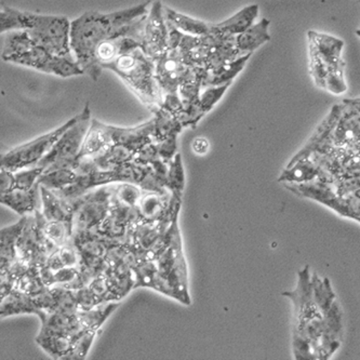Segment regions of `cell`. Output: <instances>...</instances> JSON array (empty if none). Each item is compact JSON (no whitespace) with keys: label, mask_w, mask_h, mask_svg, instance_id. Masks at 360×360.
Masks as SVG:
<instances>
[{"label":"cell","mask_w":360,"mask_h":360,"mask_svg":"<svg viewBox=\"0 0 360 360\" xmlns=\"http://www.w3.org/2000/svg\"><path fill=\"white\" fill-rule=\"evenodd\" d=\"M295 305L293 354L297 359H329L342 339V313L327 278L299 271L297 289L283 293Z\"/></svg>","instance_id":"6da1fadb"},{"label":"cell","mask_w":360,"mask_h":360,"mask_svg":"<svg viewBox=\"0 0 360 360\" xmlns=\"http://www.w3.org/2000/svg\"><path fill=\"white\" fill-rule=\"evenodd\" d=\"M150 4L148 0L112 13H102L94 10L84 12L77 19L70 21V52L84 74L94 82L100 78V74L94 68V52L106 40L117 36H129L142 42Z\"/></svg>","instance_id":"7a4b0ae2"},{"label":"cell","mask_w":360,"mask_h":360,"mask_svg":"<svg viewBox=\"0 0 360 360\" xmlns=\"http://www.w3.org/2000/svg\"><path fill=\"white\" fill-rule=\"evenodd\" d=\"M68 18L22 11L3 6L0 8V35L24 32L28 37L52 53L70 56Z\"/></svg>","instance_id":"3957f363"},{"label":"cell","mask_w":360,"mask_h":360,"mask_svg":"<svg viewBox=\"0 0 360 360\" xmlns=\"http://www.w3.org/2000/svg\"><path fill=\"white\" fill-rule=\"evenodd\" d=\"M1 60L8 63L25 66L41 73L70 78L84 75L73 56H62L32 40L24 32H13L6 38Z\"/></svg>","instance_id":"277c9868"},{"label":"cell","mask_w":360,"mask_h":360,"mask_svg":"<svg viewBox=\"0 0 360 360\" xmlns=\"http://www.w3.org/2000/svg\"><path fill=\"white\" fill-rule=\"evenodd\" d=\"M104 70L116 74L148 108L162 106V94L155 77V63L141 47L122 52Z\"/></svg>","instance_id":"5b68a950"},{"label":"cell","mask_w":360,"mask_h":360,"mask_svg":"<svg viewBox=\"0 0 360 360\" xmlns=\"http://www.w3.org/2000/svg\"><path fill=\"white\" fill-rule=\"evenodd\" d=\"M90 122L91 112L89 104L87 103L82 112L76 115L73 124L66 129L63 134L54 143L51 150L38 162L37 166L44 169L42 174L56 169L73 166L77 160Z\"/></svg>","instance_id":"8992f818"},{"label":"cell","mask_w":360,"mask_h":360,"mask_svg":"<svg viewBox=\"0 0 360 360\" xmlns=\"http://www.w3.org/2000/svg\"><path fill=\"white\" fill-rule=\"evenodd\" d=\"M112 184L102 185L74 199L72 236L94 231L110 211Z\"/></svg>","instance_id":"52a82bcc"},{"label":"cell","mask_w":360,"mask_h":360,"mask_svg":"<svg viewBox=\"0 0 360 360\" xmlns=\"http://www.w3.org/2000/svg\"><path fill=\"white\" fill-rule=\"evenodd\" d=\"M75 117L66 122L53 131L38 136L30 142L6 150L1 156V168L15 172L24 168L36 166L46 154L51 150L54 143L63 134L66 129L73 124Z\"/></svg>","instance_id":"ba28073f"},{"label":"cell","mask_w":360,"mask_h":360,"mask_svg":"<svg viewBox=\"0 0 360 360\" xmlns=\"http://www.w3.org/2000/svg\"><path fill=\"white\" fill-rule=\"evenodd\" d=\"M56 249V247L42 233L35 213L28 214L25 225L15 243V260L26 266L41 267L45 264L48 255Z\"/></svg>","instance_id":"9c48e42d"},{"label":"cell","mask_w":360,"mask_h":360,"mask_svg":"<svg viewBox=\"0 0 360 360\" xmlns=\"http://www.w3.org/2000/svg\"><path fill=\"white\" fill-rule=\"evenodd\" d=\"M323 146L359 150V98L343 101L339 120Z\"/></svg>","instance_id":"30bf717a"},{"label":"cell","mask_w":360,"mask_h":360,"mask_svg":"<svg viewBox=\"0 0 360 360\" xmlns=\"http://www.w3.org/2000/svg\"><path fill=\"white\" fill-rule=\"evenodd\" d=\"M168 48V28L165 19L164 6L158 0L152 4L146 15L141 49L155 62L166 53Z\"/></svg>","instance_id":"8fae6325"},{"label":"cell","mask_w":360,"mask_h":360,"mask_svg":"<svg viewBox=\"0 0 360 360\" xmlns=\"http://www.w3.org/2000/svg\"><path fill=\"white\" fill-rule=\"evenodd\" d=\"M154 63L155 77L162 90V96L178 94L179 84L186 68L183 63L178 48L167 50L166 53Z\"/></svg>","instance_id":"7c38bea8"},{"label":"cell","mask_w":360,"mask_h":360,"mask_svg":"<svg viewBox=\"0 0 360 360\" xmlns=\"http://www.w3.org/2000/svg\"><path fill=\"white\" fill-rule=\"evenodd\" d=\"M307 38H309V48L314 50L323 60V63L327 65L328 72L345 68V63L342 59L343 40L314 31H309L307 33Z\"/></svg>","instance_id":"4fadbf2b"},{"label":"cell","mask_w":360,"mask_h":360,"mask_svg":"<svg viewBox=\"0 0 360 360\" xmlns=\"http://www.w3.org/2000/svg\"><path fill=\"white\" fill-rule=\"evenodd\" d=\"M42 218L48 222H70L73 218L74 200L62 198L46 187L39 186Z\"/></svg>","instance_id":"5bb4252c"},{"label":"cell","mask_w":360,"mask_h":360,"mask_svg":"<svg viewBox=\"0 0 360 360\" xmlns=\"http://www.w3.org/2000/svg\"><path fill=\"white\" fill-rule=\"evenodd\" d=\"M112 144V126L91 118L87 134L82 141L77 160L84 157L96 156L110 148Z\"/></svg>","instance_id":"9a60e30c"},{"label":"cell","mask_w":360,"mask_h":360,"mask_svg":"<svg viewBox=\"0 0 360 360\" xmlns=\"http://www.w3.org/2000/svg\"><path fill=\"white\" fill-rule=\"evenodd\" d=\"M259 15V6L250 5L237 12L226 21L219 24H210L209 34L222 36V37H234L239 35L247 28L255 24V19Z\"/></svg>","instance_id":"2e32d148"},{"label":"cell","mask_w":360,"mask_h":360,"mask_svg":"<svg viewBox=\"0 0 360 360\" xmlns=\"http://www.w3.org/2000/svg\"><path fill=\"white\" fill-rule=\"evenodd\" d=\"M38 317L41 321L40 333H59L73 338L82 331L77 314L68 315L58 311H41Z\"/></svg>","instance_id":"e0dca14e"},{"label":"cell","mask_w":360,"mask_h":360,"mask_svg":"<svg viewBox=\"0 0 360 360\" xmlns=\"http://www.w3.org/2000/svg\"><path fill=\"white\" fill-rule=\"evenodd\" d=\"M269 25L271 22L269 20L262 19L257 23L252 24L246 31L235 36V47L239 56L252 54L255 50L264 45L265 42L271 40L269 33Z\"/></svg>","instance_id":"ac0fdd59"},{"label":"cell","mask_w":360,"mask_h":360,"mask_svg":"<svg viewBox=\"0 0 360 360\" xmlns=\"http://www.w3.org/2000/svg\"><path fill=\"white\" fill-rule=\"evenodd\" d=\"M40 313L41 311L36 305L34 297L21 292L15 288L0 300V319L22 314L38 316Z\"/></svg>","instance_id":"d6986e66"},{"label":"cell","mask_w":360,"mask_h":360,"mask_svg":"<svg viewBox=\"0 0 360 360\" xmlns=\"http://www.w3.org/2000/svg\"><path fill=\"white\" fill-rule=\"evenodd\" d=\"M39 185L28 191L12 188L0 196V205L8 207L20 217L32 214L37 209V194Z\"/></svg>","instance_id":"ffe728a7"},{"label":"cell","mask_w":360,"mask_h":360,"mask_svg":"<svg viewBox=\"0 0 360 360\" xmlns=\"http://www.w3.org/2000/svg\"><path fill=\"white\" fill-rule=\"evenodd\" d=\"M251 56L252 54L241 56L234 61L222 64L213 70H207L202 86H221L224 84H232L233 79L240 73Z\"/></svg>","instance_id":"44dd1931"},{"label":"cell","mask_w":360,"mask_h":360,"mask_svg":"<svg viewBox=\"0 0 360 360\" xmlns=\"http://www.w3.org/2000/svg\"><path fill=\"white\" fill-rule=\"evenodd\" d=\"M36 342L54 359H66L73 344V338L59 333H38Z\"/></svg>","instance_id":"7402d4cb"},{"label":"cell","mask_w":360,"mask_h":360,"mask_svg":"<svg viewBox=\"0 0 360 360\" xmlns=\"http://www.w3.org/2000/svg\"><path fill=\"white\" fill-rule=\"evenodd\" d=\"M165 19L185 35L205 36L209 34L210 24L187 17L168 7H164Z\"/></svg>","instance_id":"603a6c76"},{"label":"cell","mask_w":360,"mask_h":360,"mask_svg":"<svg viewBox=\"0 0 360 360\" xmlns=\"http://www.w3.org/2000/svg\"><path fill=\"white\" fill-rule=\"evenodd\" d=\"M34 213H35L36 219L39 222L42 233L45 235L46 238L56 248L72 243V223L48 222L42 218L41 213L38 209H36Z\"/></svg>","instance_id":"cb8c5ba5"},{"label":"cell","mask_w":360,"mask_h":360,"mask_svg":"<svg viewBox=\"0 0 360 360\" xmlns=\"http://www.w3.org/2000/svg\"><path fill=\"white\" fill-rule=\"evenodd\" d=\"M117 302H108L96 305L94 309L86 311H78V321H79L82 330H96L98 331L105 323L106 319L117 309Z\"/></svg>","instance_id":"d4e9b609"},{"label":"cell","mask_w":360,"mask_h":360,"mask_svg":"<svg viewBox=\"0 0 360 360\" xmlns=\"http://www.w3.org/2000/svg\"><path fill=\"white\" fill-rule=\"evenodd\" d=\"M77 178L78 174L72 167H64L42 174L38 179L37 184L56 192L73 184Z\"/></svg>","instance_id":"484cf974"},{"label":"cell","mask_w":360,"mask_h":360,"mask_svg":"<svg viewBox=\"0 0 360 360\" xmlns=\"http://www.w3.org/2000/svg\"><path fill=\"white\" fill-rule=\"evenodd\" d=\"M26 220H27V215H24L17 223L0 229V257L7 259L10 262H13L17 259L15 243L25 225Z\"/></svg>","instance_id":"4316f807"},{"label":"cell","mask_w":360,"mask_h":360,"mask_svg":"<svg viewBox=\"0 0 360 360\" xmlns=\"http://www.w3.org/2000/svg\"><path fill=\"white\" fill-rule=\"evenodd\" d=\"M14 288L30 297H36L47 289L40 276L39 267L28 266L14 281Z\"/></svg>","instance_id":"83f0119b"},{"label":"cell","mask_w":360,"mask_h":360,"mask_svg":"<svg viewBox=\"0 0 360 360\" xmlns=\"http://www.w3.org/2000/svg\"><path fill=\"white\" fill-rule=\"evenodd\" d=\"M78 262H79V255H78L77 249L73 243H70L52 251L42 266H45L50 271H58L63 267L78 266Z\"/></svg>","instance_id":"f1b7e54d"},{"label":"cell","mask_w":360,"mask_h":360,"mask_svg":"<svg viewBox=\"0 0 360 360\" xmlns=\"http://www.w3.org/2000/svg\"><path fill=\"white\" fill-rule=\"evenodd\" d=\"M96 335H98V331L96 330H82L77 333L75 337H73L72 349L66 359L82 360L87 357Z\"/></svg>","instance_id":"f546056e"},{"label":"cell","mask_w":360,"mask_h":360,"mask_svg":"<svg viewBox=\"0 0 360 360\" xmlns=\"http://www.w3.org/2000/svg\"><path fill=\"white\" fill-rule=\"evenodd\" d=\"M229 86L231 84H221V86H201L198 103L204 114L210 112L214 108L215 104L222 98L223 94Z\"/></svg>","instance_id":"4dcf8cb0"},{"label":"cell","mask_w":360,"mask_h":360,"mask_svg":"<svg viewBox=\"0 0 360 360\" xmlns=\"http://www.w3.org/2000/svg\"><path fill=\"white\" fill-rule=\"evenodd\" d=\"M44 172L41 167H30V168L21 169L13 172V187L18 190L28 191L37 185L38 179Z\"/></svg>","instance_id":"1f68e13d"},{"label":"cell","mask_w":360,"mask_h":360,"mask_svg":"<svg viewBox=\"0 0 360 360\" xmlns=\"http://www.w3.org/2000/svg\"><path fill=\"white\" fill-rule=\"evenodd\" d=\"M309 72H311V78L317 87L325 89V80L328 74L327 65L311 48H309Z\"/></svg>","instance_id":"d6a6232c"},{"label":"cell","mask_w":360,"mask_h":360,"mask_svg":"<svg viewBox=\"0 0 360 360\" xmlns=\"http://www.w3.org/2000/svg\"><path fill=\"white\" fill-rule=\"evenodd\" d=\"M325 90L333 94H343L347 92V84L344 78V70H330L325 80Z\"/></svg>","instance_id":"836d02e7"},{"label":"cell","mask_w":360,"mask_h":360,"mask_svg":"<svg viewBox=\"0 0 360 360\" xmlns=\"http://www.w3.org/2000/svg\"><path fill=\"white\" fill-rule=\"evenodd\" d=\"M73 292L76 303H77L78 311H89L100 304L96 295L92 293L88 285L79 288L77 290H73Z\"/></svg>","instance_id":"e575fe53"},{"label":"cell","mask_w":360,"mask_h":360,"mask_svg":"<svg viewBox=\"0 0 360 360\" xmlns=\"http://www.w3.org/2000/svg\"><path fill=\"white\" fill-rule=\"evenodd\" d=\"M14 278L10 267L6 271H0V300L3 299L14 288Z\"/></svg>","instance_id":"d590c367"},{"label":"cell","mask_w":360,"mask_h":360,"mask_svg":"<svg viewBox=\"0 0 360 360\" xmlns=\"http://www.w3.org/2000/svg\"><path fill=\"white\" fill-rule=\"evenodd\" d=\"M13 187V172L11 171L0 170V196L9 192Z\"/></svg>","instance_id":"8d00e7d4"},{"label":"cell","mask_w":360,"mask_h":360,"mask_svg":"<svg viewBox=\"0 0 360 360\" xmlns=\"http://www.w3.org/2000/svg\"><path fill=\"white\" fill-rule=\"evenodd\" d=\"M209 143L206 139L198 138L193 143V150L197 153V154H205L208 152Z\"/></svg>","instance_id":"74e56055"},{"label":"cell","mask_w":360,"mask_h":360,"mask_svg":"<svg viewBox=\"0 0 360 360\" xmlns=\"http://www.w3.org/2000/svg\"><path fill=\"white\" fill-rule=\"evenodd\" d=\"M12 262H10L7 259H4V257H0V271H6V269H9L10 264Z\"/></svg>","instance_id":"f35d334b"},{"label":"cell","mask_w":360,"mask_h":360,"mask_svg":"<svg viewBox=\"0 0 360 360\" xmlns=\"http://www.w3.org/2000/svg\"><path fill=\"white\" fill-rule=\"evenodd\" d=\"M6 150H7V148H4V146L0 144V170H3V168H1V156H3Z\"/></svg>","instance_id":"ab89813d"},{"label":"cell","mask_w":360,"mask_h":360,"mask_svg":"<svg viewBox=\"0 0 360 360\" xmlns=\"http://www.w3.org/2000/svg\"><path fill=\"white\" fill-rule=\"evenodd\" d=\"M0 54H1V50H0Z\"/></svg>","instance_id":"60d3db41"}]
</instances>
